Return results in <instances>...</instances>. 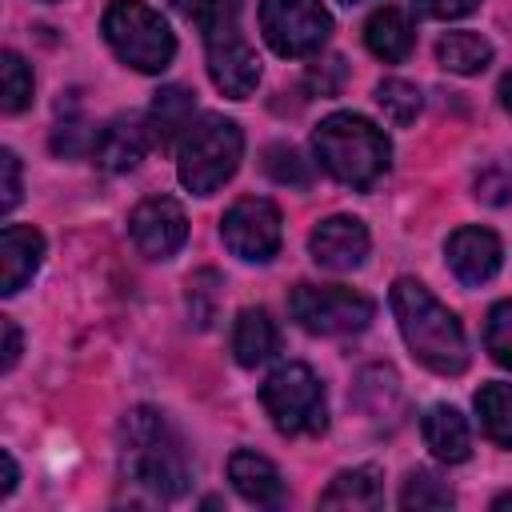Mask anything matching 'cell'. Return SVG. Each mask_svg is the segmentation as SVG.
I'll return each instance as SVG.
<instances>
[{"instance_id": "cell-20", "label": "cell", "mask_w": 512, "mask_h": 512, "mask_svg": "<svg viewBox=\"0 0 512 512\" xmlns=\"http://www.w3.org/2000/svg\"><path fill=\"white\" fill-rule=\"evenodd\" d=\"M384 504V480L372 464L364 468H348L340 472L324 492H320V508H380Z\"/></svg>"}, {"instance_id": "cell-33", "label": "cell", "mask_w": 512, "mask_h": 512, "mask_svg": "<svg viewBox=\"0 0 512 512\" xmlns=\"http://www.w3.org/2000/svg\"><path fill=\"white\" fill-rule=\"evenodd\" d=\"M0 172H4V196H0V208L12 212V208L20 204V160H16L12 148L0 152Z\"/></svg>"}, {"instance_id": "cell-10", "label": "cell", "mask_w": 512, "mask_h": 512, "mask_svg": "<svg viewBox=\"0 0 512 512\" xmlns=\"http://www.w3.org/2000/svg\"><path fill=\"white\" fill-rule=\"evenodd\" d=\"M128 232L136 248L152 260H168L184 240H188V216L172 196H148L132 208Z\"/></svg>"}, {"instance_id": "cell-13", "label": "cell", "mask_w": 512, "mask_h": 512, "mask_svg": "<svg viewBox=\"0 0 512 512\" xmlns=\"http://www.w3.org/2000/svg\"><path fill=\"white\" fill-rule=\"evenodd\" d=\"M500 240L496 232L480 228V224H464L448 236V268L456 272L460 284L480 288L500 272Z\"/></svg>"}, {"instance_id": "cell-19", "label": "cell", "mask_w": 512, "mask_h": 512, "mask_svg": "<svg viewBox=\"0 0 512 512\" xmlns=\"http://www.w3.org/2000/svg\"><path fill=\"white\" fill-rule=\"evenodd\" d=\"M192 108H196V96L180 84H168L156 92L152 108H148V132H152V144L168 148L176 136H184L192 128Z\"/></svg>"}, {"instance_id": "cell-36", "label": "cell", "mask_w": 512, "mask_h": 512, "mask_svg": "<svg viewBox=\"0 0 512 512\" xmlns=\"http://www.w3.org/2000/svg\"><path fill=\"white\" fill-rule=\"evenodd\" d=\"M12 488H16V460H12V452H4V484H0V496H12Z\"/></svg>"}, {"instance_id": "cell-27", "label": "cell", "mask_w": 512, "mask_h": 512, "mask_svg": "<svg viewBox=\"0 0 512 512\" xmlns=\"http://www.w3.org/2000/svg\"><path fill=\"white\" fill-rule=\"evenodd\" d=\"M188 316L196 328H208L216 320V304H220V276L212 268H200L188 276Z\"/></svg>"}, {"instance_id": "cell-28", "label": "cell", "mask_w": 512, "mask_h": 512, "mask_svg": "<svg viewBox=\"0 0 512 512\" xmlns=\"http://www.w3.org/2000/svg\"><path fill=\"white\" fill-rule=\"evenodd\" d=\"M0 76H4V96H0V108L12 116L20 108H28L32 100V68L16 56V52H4L0 56Z\"/></svg>"}, {"instance_id": "cell-1", "label": "cell", "mask_w": 512, "mask_h": 512, "mask_svg": "<svg viewBox=\"0 0 512 512\" xmlns=\"http://www.w3.org/2000/svg\"><path fill=\"white\" fill-rule=\"evenodd\" d=\"M120 468L132 484L152 492L156 500H176L188 492L192 468L184 444L168 428L164 412L156 408H128L120 420Z\"/></svg>"}, {"instance_id": "cell-23", "label": "cell", "mask_w": 512, "mask_h": 512, "mask_svg": "<svg viewBox=\"0 0 512 512\" xmlns=\"http://www.w3.org/2000/svg\"><path fill=\"white\" fill-rule=\"evenodd\" d=\"M476 412H480V428L488 440L512 448V384H484L476 392Z\"/></svg>"}, {"instance_id": "cell-8", "label": "cell", "mask_w": 512, "mask_h": 512, "mask_svg": "<svg viewBox=\"0 0 512 512\" xmlns=\"http://www.w3.org/2000/svg\"><path fill=\"white\" fill-rule=\"evenodd\" d=\"M260 32L276 56H312L332 36V16L320 0H260Z\"/></svg>"}, {"instance_id": "cell-25", "label": "cell", "mask_w": 512, "mask_h": 512, "mask_svg": "<svg viewBox=\"0 0 512 512\" xmlns=\"http://www.w3.org/2000/svg\"><path fill=\"white\" fill-rule=\"evenodd\" d=\"M400 504L404 508H452L456 504V492L440 476L416 468V472H408V480L400 488Z\"/></svg>"}, {"instance_id": "cell-38", "label": "cell", "mask_w": 512, "mask_h": 512, "mask_svg": "<svg viewBox=\"0 0 512 512\" xmlns=\"http://www.w3.org/2000/svg\"><path fill=\"white\" fill-rule=\"evenodd\" d=\"M344 4H356V0H344Z\"/></svg>"}, {"instance_id": "cell-24", "label": "cell", "mask_w": 512, "mask_h": 512, "mask_svg": "<svg viewBox=\"0 0 512 512\" xmlns=\"http://www.w3.org/2000/svg\"><path fill=\"white\" fill-rule=\"evenodd\" d=\"M196 28L204 40L240 28V0H172Z\"/></svg>"}, {"instance_id": "cell-17", "label": "cell", "mask_w": 512, "mask_h": 512, "mask_svg": "<svg viewBox=\"0 0 512 512\" xmlns=\"http://www.w3.org/2000/svg\"><path fill=\"white\" fill-rule=\"evenodd\" d=\"M420 432H424V444L432 448V456L444 460V464H464L468 452H472L468 424H464V416H460L452 404L428 408L424 420H420Z\"/></svg>"}, {"instance_id": "cell-32", "label": "cell", "mask_w": 512, "mask_h": 512, "mask_svg": "<svg viewBox=\"0 0 512 512\" xmlns=\"http://www.w3.org/2000/svg\"><path fill=\"white\" fill-rule=\"evenodd\" d=\"M340 84H344V60L340 56H332V60H324V64H316L308 72V88L320 92V96H336Z\"/></svg>"}, {"instance_id": "cell-26", "label": "cell", "mask_w": 512, "mask_h": 512, "mask_svg": "<svg viewBox=\"0 0 512 512\" xmlns=\"http://www.w3.org/2000/svg\"><path fill=\"white\" fill-rule=\"evenodd\" d=\"M376 104L384 108V116L392 124H412L416 112H420V88L400 80V76H388L376 84Z\"/></svg>"}, {"instance_id": "cell-30", "label": "cell", "mask_w": 512, "mask_h": 512, "mask_svg": "<svg viewBox=\"0 0 512 512\" xmlns=\"http://www.w3.org/2000/svg\"><path fill=\"white\" fill-rule=\"evenodd\" d=\"M484 348L500 368H512V300H500L484 324Z\"/></svg>"}, {"instance_id": "cell-35", "label": "cell", "mask_w": 512, "mask_h": 512, "mask_svg": "<svg viewBox=\"0 0 512 512\" xmlns=\"http://www.w3.org/2000/svg\"><path fill=\"white\" fill-rule=\"evenodd\" d=\"M0 328H4V372H12L16 360H20V332H16L12 320H4Z\"/></svg>"}, {"instance_id": "cell-2", "label": "cell", "mask_w": 512, "mask_h": 512, "mask_svg": "<svg viewBox=\"0 0 512 512\" xmlns=\"http://www.w3.org/2000/svg\"><path fill=\"white\" fill-rule=\"evenodd\" d=\"M392 312H396L404 344L424 368L440 376H460L468 368V340H464L460 320L420 280L400 276L392 284Z\"/></svg>"}, {"instance_id": "cell-7", "label": "cell", "mask_w": 512, "mask_h": 512, "mask_svg": "<svg viewBox=\"0 0 512 512\" xmlns=\"http://www.w3.org/2000/svg\"><path fill=\"white\" fill-rule=\"evenodd\" d=\"M288 312L300 328L316 336H348L368 328V320L376 316V304L340 284H296L288 296Z\"/></svg>"}, {"instance_id": "cell-4", "label": "cell", "mask_w": 512, "mask_h": 512, "mask_svg": "<svg viewBox=\"0 0 512 512\" xmlns=\"http://www.w3.org/2000/svg\"><path fill=\"white\" fill-rule=\"evenodd\" d=\"M240 152H244L240 128L228 116L204 112L180 140V160H176L180 184L196 196H212L220 184L232 180V172L240 164Z\"/></svg>"}, {"instance_id": "cell-16", "label": "cell", "mask_w": 512, "mask_h": 512, "mask_svg": "<svg viewBox=\"0 0 512 512\" xmlns=\"http://www.w3.org/2000/svg\"><path fill=\"white\" fill-rule=\"evenodd\" d=\"M228 480H232V488H236L248 504L276 508V504L284 500V480H280L276 464L264 460V456H256V452H248V448L232 452V460H228Z\"/></svg>"}, {"instance_id": "cell-18", "label": "cell", "mask_w": 512, "mask_h": 512, "mask_svg": "<svg viewBox=\"0 0 512 512\" xmlns=\"http://www.w3.org/2000/svg\"><path fill=\"white\" fill-rule=\"evenodd\" d=\"M276 348H280V332H276L272 316H268L264 308H244V312L236 316V324H232V356H236V364L256 368V364H264Z\"/></svg>"}, {"instance_id": "cell-9", "label": "cell", "mask_w": 512, "mask_h": 512, "mask_svg": "<svg viewBox=\"0 0 512 512\" xmlns=\"http://www.w3.org/2000/svg\"><path fill=\"white\" fill-rule=\"evenodd\" d=\"M220 236H224V244H228L232 256L264 264V260H272L276 248H280V212H276V204L264 200V196H244V200H236V204L224 212Z\"/></svg>"}, {"instance_id": "cell-29", "label": "cell", "mask_w": 512, "mask_h": 512, "mask_svg": "<svg viewBox=\"0 0 512 512\" xmlns=\"http://www.w3.org/2000/svg\"><path fill=\"white\" fill-rule=\"evenodd\" d=\"M264 172L276 184H288V188H308V180H312L308 164L300 160V152L292 144H268L264 148Z\"/></svg>"}, {"instance_id": "cell-11", "label": "cell", "mask_w": 512, "mask_h": 512, "mask_svg": "<svg viewBox=\"0 0 512 512\" xmlns=\"http://www.w3.org/2000/svg\"><path fill=\"white\" fill-rule=\"evenodd\" d=\"M204 44H208V76H212V84L232 100L252 96L256 84H260V56L240 36V28L220 32V36H212Z\"/></svg>"}, {"instance_id": "cell-22", "label": "cell", "mask_w": 512, "mask_h": 512, "mask_svg": "<svg viewBox=\"0 0 512 512\" xmlns=\"http://www.w3.org/2000/svg\"><path fill=\"white\" fill-rule=\"evenodd\" d=\"M436 60L456 76H476L492 64V44L480 32H448L436 44Z\"/></svg>"}, {"instance_id": "cell-34", "label": "cell", "mask_w": 512, "mask_h": 512, "mask_svg": "<svg viewBox=\"0 0 512 512\" xmlns=\"http://www.w3.org/2000/svg\"><path fill=\"white\" fill-rule=\"evenodd\" d=\"M424 16H432V20H460V16H468V12H476V4L480 0H412Z\"/></svg>"}, {"instance_id": "cell-37", "label": "cell", "mask_w": 512, "mask_h": 512, "mask_svg": "<svg viewBox=\"0 0 512 512\" xmlns=\"http://www.w3.org/2000/svg\"><path fill=\"white\" fill-rule=\"evenodd\" d=\"M500 104H504V108L512 112V72H508V76L500 80Z\"/></svg>"}, {"instance_id": "cell-6", "label": "cell", "mask_w": 512, "mask_h": 512, "mask_svg": "<svg viewBox=\"0 0 512 512\" xmlns=\"http://www.w3.org/2000/svg\"><path fill=\"white\" fill-rule=\"evenodd\" d=\"M260 404L284 436H320L328 428L324 388L308 364H280L260 384Z\"/></svg>"}, {"instance_id": "cell-21", "label": "cell", "mask_w": 512, "mask_h": 512, "mask_svg": "<svg viewBox=\"0 0 512 512\" xmlns=\"http://www.w3.org/2000/svg\"><path fill=\"white\" fill-rule=\"evenodd\" d=\"M364 44L372 56L388 60V64H400L408 52H412V24L400 8H376L364 24Z\"/></svg>"}, {"instance_id": "cell-5", "label": "cell", "mask_w": 512, "mask_h": 512, "mask_svg": "<svg viewBox=\"0 0 512 512\" xmlns=\"http://www.w3.org/2000/svg\"><path fill=\"white\" fill-rule=\"evenodd\" d=\"M100 32L108 48L136 72H164L176 56V36L164 16L140 0H112L104 8Z\"/></svg>"}, {"instance_id": "cell-3", "label": "cell", "mask_w": 512, "mask_h": 512, "mask_svg": "<svg viewBox=\"0 0 512 512\" xmlns=\"http://www.w3.org/2000/svg\"><path fill=\"white\" fill-rule=\"evenodd\" d=\"M312 148H316V160L324 164V172L336 176L344 188H356V192L372 188L392 160L388 136L356 112L324 116L320 128L312 132Z\"/></svg>"}, {"instance_id": "cell-15", "label": "cell", "mask_w": 512, "mask_h": 512, "mask_svg": "<svg viewBox=\"0 0 512 512\" xmlns=\"http://www.w3.org/2000/svg\"><path fill=\"white\" fill-rule=\"evenodd\" d=\"M148 144H152V132H148V124L140 116H116L108 128H100L92 156L108 172H128V168H136L144 160Z\"/></svg>"}, {"instance_id": "cell-31", "label": "cell", "mask_w": 512, "mask_h": 512, "mask_svg": "<svg viewBox=\"0 0 512 512\" xmlns=\"http://www.w3.org/2000/svg\"><path fill=\"white\" fill-rule=\"evenodd\" d=\"M96 136H100V132H92L84 116H64V120L56 124V132H52V148H56L60 156H80V152L96 148Z\"/></svg>"}, {"instance_id": "cell-14", "label": "cell", "mask_w": 512, "mask_h": 512, "mask_svg": "<svg viewBox=\"0 0 512 512\" xmlns=\"http://www.w3.org/2000/svg\"><path fill=\"white\" fill-rule=\"evenodd\" d=\"M44 236L32 224H4L0 232V292L16 296L40 268Z\"/></svg>"}, {"instance_id": "cell-12", "label": "cell", "mask_w": 512, "mask_h": 512, "mask_svg": "<svg viewBox=\"0 0 512 512\" xmlns=\"http://www.w3.org/2000/svg\"><path fill=\"white\" fill-rule=\"evenodd\" d=\"M308 252L320 268L332 272H352L364 264L368 256V228L356 216H328L312 228L308 236Z\"/></svg>"}]
</instances>
